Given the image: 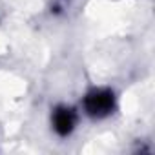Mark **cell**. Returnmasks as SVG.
Wrapping results in <instances>:
<instances>
[{
    "label": "cell",
    "mask_w": 155,
    "mask_h": 155,
    "mask_svg": "<svg viewBox=\"0 0 155 155\" xmlns=\"http://www.w3.org/2000/svg\"><path fill=\"white\" fill-rule=\"evenodd\" d=\"M113 106H115V99H113V93L108 90H95V91L88 93V97L84 101V108H86L88 115L97 117V119L110 115Z\"/></svg>",
    "instance_id": "obj_1"
},
{
    "label": "cell",
    "mask_w": 155,
    "mask_h": 155,
    "mask_svg": "<svg viewBox=\"0 0 155 155\" xmlns=\"http://www.w3.org/2000/svg\"><path fill=\"white\" fill-rule=\"evenodd\" d=\"M75 126V113L69 108H58L53 115V128L58 135H68L71 133Z\"/></svg>",
    "instance_id": "obj_2"
}]
</instances>
